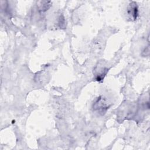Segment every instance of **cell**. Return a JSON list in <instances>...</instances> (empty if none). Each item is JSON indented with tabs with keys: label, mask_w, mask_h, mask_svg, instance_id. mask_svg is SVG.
Wrapping results in <instances>:
<instances>
[{
	"label": "cell",
	"mask_w": 150,
	"mask_h": 150,
	"mask_svg": "<svg viewBox=\"0 0 150 150\" xmlns=\"http://www.w3.org/2000/svg\"><path fill=\"white\" fill-rule=\"evenodd\" d=\"M93 110L100 115H104L108 109V105L105 100L99 97L93 104Z\"/></svg>",
	"instance_id": "1"
},
{
	"label": "cell",
	"mask_w": 150,
	"mask_h": 150,
	"mask_svg": "<svg viewBox=\"0 0 150 150\" xmlns=\"http://www.w3.org/2000/svg\"><path fill=\"white\" fill-rule=\"evenodd\" d=\"M127 12L130 18L133 20L137 19L138 16V8L135 2L132 1L129 3L127 8Z\"/></svg>",
	"instance_id": "2"
},
{
	"label": "cell",
	"mask_w": 150,
	"mask_h": 150,
	"mask_svg": "<svg viewBox=\"0 0 150 150\" xmlns=\"http://www.w3.org/2000/svg\"><path fill=\"white\" fill-rule=\"evenodd\" d=\"M40 2L41 4H40V10H41L42 11H46L50 6V1H42Z\"/></svg>",
	"instance_id": "3"
},
{
	"label": "cell",
	"mask_w": 150,
	"mask_h": 150,
	"mask_svg": "<svg viewBox=\"0 0 150 150\" xmlns=\"http://www.w3.org/2000/svg\"><path fill=\"white\" fill-rule=\"evenodd\" d=\"M59 24L60 25V28H64L65 26V22H64V19L63 16H60L59 18Z\"/></svg>",
	"instance_id": "4"
}]
</instances>
